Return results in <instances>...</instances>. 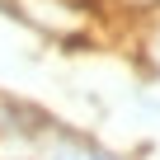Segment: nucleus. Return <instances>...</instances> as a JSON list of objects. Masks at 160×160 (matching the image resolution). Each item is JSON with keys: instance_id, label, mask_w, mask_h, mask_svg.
<instances>
[{"instance_id": "f257e3e1", "label": "nucleus", "mask_w": 160, "mask_h": 160, "mask_svg": "<svg viewBox=\"0 0 160 160\" xmlns=\"http://www.w3.org/2000/svg\"><path fill=\"white\" fill-rule=\"evenodd\" d=\"M146 57H151V66L160 71V10H155V24H151V33H146Z\"/></svg>"}]
</instances>
